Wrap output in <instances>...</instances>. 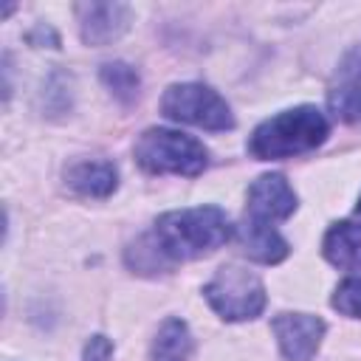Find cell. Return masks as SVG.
<instances>
[{
  "instance_id": "cell-1",
  "label": "cell",
  "mask_w": 361,
  "mask_h": 361,
  "mask_svg": "<svg viewBox=\"0 0 361 361\" xmlns=\"http://www.w3.org/2000/svg\"><path fill=\"white\" fill-rule=\"evenodd\" d=\"M152 237L172 262H183V259L206 257L220 245H226L231 237V223L226 212L217 206L178 209L155 220Z\"/></svg>"
},
{
  "instance_id": "cell-2",
  "label": "cell",
  "mask_w": 361,
  "mask_h": 361,
  "mask_svg": "<svg viewBox=\"0 0 361 361\" xmlns=\"http://www.w3.org/2000/svg\"><path fill=\"white\" fill-rule=\"evenodd\" d=\"M330 135V121L313 104H299L265 118L248 138V152L257 161H279L313 152Z\"/></svg>"
},
{
  "instance_id": "cell-3",
  "label": "cell",
  "mask_w": 361,
  "mask_h": 361,
  "mask_svg": "<svg viewBox=\"0 0 361 361\" xmlns=\"http://www.w3.org/2000/svg\"><path fill=\"white\" fill-rule=\"evenodd\" d=\"M135 164L149 175H200L209 164L206 147L178 130L149 127L138 135L133 147Z\"/></svg>"
},
{
  "instance_id": "cell-4",
  "label": "cell",
  "mask_w": 361,
  "mask_h": 361,
  "mask_svg": "<svg viewBox=\"0 0 361 361\" xmlns=\"http://www.w3.org/2000/svg\"><path fill=\"white\" fill-rule=\"evenodd\" d=\"M203 296L209 302V307L226 319V322H248L257 319L265 310V285L262 279L243 268V265H223L217 268V274L206 282Z\"/></svg>"
},
{
  "instance_id": "cell-5",
  "label": "cell",
  "mask_w": 361,
  "mask_h": 361,
  "mask_svg": "<svg viewBox=\"0 0 361 361\" xmlns=\"http://www.w3.org/2000/svg\"><path fill=\"white\" fill-rule=\"evenodd\" d=\"M161 113L172 121H183V124L217 130V133L234 127V116L226 99L200 82H183V85L166 87L161 99Z\"/></svg>"
},
{
  "instance_id": "cell-6",
  "label": "cell",
  "mask_w": 361,
  "mask_h": 361,
  "mask_svg": "<svg viewBox=\"0 0 361 361\" xmlns=\"http://www.w3.org/2000/svg\"><path fill=\"white\" fill-rule=\"evenodd\" d=\"M279 353L288 361H310L324 338V322L310 313H279L271 322Z\"/></svg>"
},
{
  "instance_id": "cell-7",
  "label": "cell",
  "mask_w": 361,
  "mask_h": 361,
  "mask_svg": "<svg viewBox=\"0 0 361 361\" xmlns=\"http://www.w3.org/2000/svg\"><path fill=\"white\" fill-rule=\"evenodd\" d=\"M245 217L259 220V223H276V220H288L296 212V192L290 189V183L285 180V175L271 172V175H259L245 195Z\"/></svg>"
},
{
  "instance_id": "cell-8",
  "label": "cell",
  "mask_w": 361,
  "mask_h": 361,
  "mask_svg": "<svg viewBox=\"0 0 361 361\" xmlns=\"http://www.w3.org/2000/svg\"><path fill=\"white\" fill-rule=\"evenodd\" d=\"M130 6L127 3H79L76 20L79 34L87 45H110L130 28Z\"/></svg>"
},
{
  "instance_id": "cell-9",
  "label": "cell",
  "mask_w": 361,
  "mask_h": 361,
  "mask_svg": "<svg viewBox=\"0 0 361 361\" xmlns=\"http://www.w3.org/2000/svg\"><path fill=\"white\" fill-rule=\"evenodd\" d=\"M327 107L341 121H361V45L338 62L327 87Z\"/></svg>"
},
{
  "instance_id": "cell-10",
  "label": "cell",
  "mask_w": 361,
  "mask_h": 361,
  "mask_svg": "<svg viewBox=\"0 0 361 361\" xmlns=\"http://www.w3.org/2000/svg\"><path fill=\"white\" fill-rule=\"evenodd\" d=\"M237 240L243 245V251L262 265H276L290 254L288 240L271 226V223H259L251 217H243V223L237 226Z\"/></svg>"
},
{
  "instance_id": "cell-11",
  "label": "cell",
  "mask_w": 361,
  "mask_h": 361,
  "mask_svg": "<svg viewBox=\"0 0 361 361\" xmlns=\"http://www.w3.org/2000/svg\"><path fill=\"white\" fill-rule=\"evenodd\" d=\"M322 254L336 268H347V271L361 268V223L353 220L333 223L322 240Z\"/></svg>"
},
{
  "instance_id": "cell-12",
  "label": "cell",
  "mask_w": 361,
  "mask_h": 361,
  "mask_svg": "<svg viewBox=\"0 0 361 361\" xmlns=\"http://www.w3.org/2000/svg\"><path fill=\"white\" fill-rule=\"evenodd\" d=\"M65 180L85 197H107L118 186V172L110 161H76L73 166H68Z\"/></svg>"
},
{
  "instance_id": "cell-13",
  "label": "cell",
  "mask_w": 361,
  "mask_h": 361,
  "mask_svg": "<svg viewBox=\"0 0 361 361\" xmlns=\"http://www.w3.org/2000/svg\"><path fill=\"white\" fill-rule=\"evenodd\" d=\"M192 333L183 319H166L152 338V361H186L192 355Z\"/></svg>"
},
{
  "instance_id": "cell-14",
  "label": "cell",
  "mask_w": 361,
  "mask_h": 361,
  "mask_svg": "<svg viewBox=\"0 0 361 361\" xmlns=\"http://www.w3.org/2000/svg\"><path fill=\"white\" fill-rule=\"evenodd\" d=\"M102 82L124 104H130L138 96V87H141V79H138L135 68L127 65V62H107V65H102Z\"/></svg>"
},
{
  "instance_id": "cell-15",
  "label": "cell",
  "mask_w": 361,
  "mask_h": 361,
  "mask_svg": "<svg viewBox=\"0 0 361 361\" xmlns=\"http://www.w3.org/2000/svg\"><path fill=\"white\" fill-rule=\"evenodd\" d=\"M127 259H130V265L135 268V271H141V274H152V271H164L166 265H172V259L161 251V245L155 243V237L149 234V237H141L138 243H133L130 245V251H127Z\"/></svg>"
},
{
  "instance_id": "cell-16",
  "label": "cell",
  "mask_w": 361,
  "mask_h": 361,
  "mask_svg": "<svg viewBox=\"0 0 361 361\" xmlns=\"http://www.w3.org/2000/svg\"><path fill=\"white\" fill-rule=\"evenodd\" d=\"M330 305H333L338 313L350 316V319H361V276L344 279V282L336 288Z\"/></svg>"
},
{
  "instance_id": "cell-17",
  "label": "cell",
  "mask_w": 361,
  "mask_h": 361,
  "mask_svg": "<svg viewBox=\"0 0 361 361\" xmlns=\"http://www.w3.org/2000/svg\"><path fill=\"white\" fill-rule=\"evenodd\" d=\"M110 358H113V341L107 336H90L82 361H110Z\"/></svg>"
},
{
  "instance_id": "cell-18",
  "label": "cell",
  "mask_w": 361,
  "mask_h": 361,
  "mask_svg": "<svg viewBox=\"0 0 361 361\" xmlns=\"http://www.w3.org/2000/svg\"><path fill=\"white\" fill-rule=\"evenodd\" d=\"M355 209H358V214H361V197H358V206H355Z\"/></svg>"
}]
</instances>
